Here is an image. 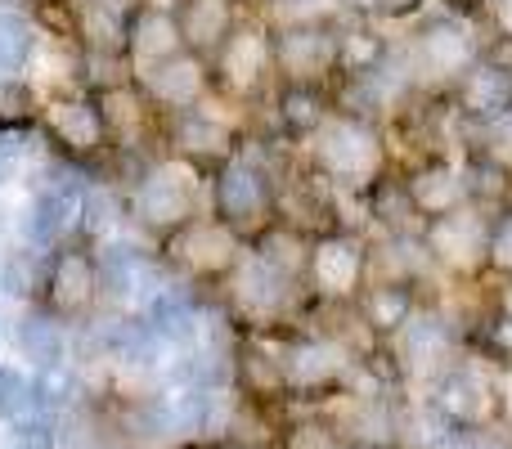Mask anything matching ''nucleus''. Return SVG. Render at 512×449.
Returning <instances> with one entry per match:
<instances>
[{
	"label": "nucleus",
	"instance_id": "obj_1",
	"mask_svg": "<svg viewBox=\"0 0 512 449\" xmlns=\"http://www.w3.org/2000/svg\"><path fill=\"white\" fill-rule=\"evenodd\" d=\"M315 158H319V167H324L328 176L346 180V185H364V180H373L378 176V167H382V144L364 122L342 117V122L319 126Z\"/></svg>",
	"mask_w": 512,
	"mask_h": 449
},
{
	"label": "nucleus",
	"instance_id": "obj_2",
	"mask_svg": "<svg viewBox=\"0 0 512 449\" xmlns=\"http://www.w3.org/2000/svg\"><path fill=\"white\" fill-rule=\"evenodd\" d=\"M198 203V185L185 167H153L135 189V212L153 229H180L189 225Z\"/></svg>",
	"mask_w": 512,
	"mask_h": 449
},
{
	"label": "nucleus",
	"instance_id": "obj_3",
	"mask_svg": "<svg viewBox=\"0 0 512 449\" xmlns=\"http://www.w3.org/2000/svg\"><path fill=\"white\" fill-rule=\"evenodd\" d=\"M409 59H414L418 77L445 81V77H459V72L472 68L477 45H472V32L463 23H454V18H436V23H427L423 32L414 36Z\"/></svg>",
	"mask_w": 512,
	"mask_h": 449
},
{
	"label": "nucleus",
	"instance_id": "obj_4",
	"mask_svg": "<svg viewBox=\"0 0 512 449\" xmlns=\"http://www.w3.org/2000/svg\"><path fill=\"white\" fill-rule=\"evenodd\" d=\"M86 212V198H81V185L72 176H59L50 185H41V194L27 207V243L32 247H50L59 243V234H68V225Z\"/></svg>",
	"mask_w": 512,
	"mask_h": 449
},
{
	"label": "nucleus",
	"instance_id": "obj_5",
	"mask_svg": "<svg viewBox=\"0 0 512 449\" xmlns=\"http://www.w3.org/2000/svg\"><path fill=\"white\" fill-rule=\"evenodd\" d=\"M270 207V185L265 176L248 162H234L225 167V176L216 180V212H221L225 225H256Z\"/></svg>",
	"mask_w": 512,
	"mask_h": 449
},
{
	"label": "nucleus",
	"instance_id": "obj_6",
	"mask_svg": "<svg viewBox=\"0 0 512 449\" xmlns=\"http://www.w3.org/2000/svg\"><path fill=\"white\" fill-rule=\"evenodd\" d=\"M270 50H274V63L283 72H292V77H315V72H324L337 59L333 36L315 23H292L288 32L274 36Z\"/></svg>",
	"mask_w": 512,
	"mask_h": 449
},
{
	"label": "nucleus",
	"instance_id": "obj_7",
	"mask_svg": "<svg viewBox=\"0 0 512 449\" xmlns=\"http://www.w3.org/2000/svg\"><path fill=\"white\" fill-rule=\"evenodd\" d=\"M45 122H50V135L59 144H68L72 153H90L104 144V108L86 104V99H54L50 108H45Z\"/></svg>",
	"mask_w": 512,
	"mask_h": 449
},
{
	"label": "nucleus",
	"instance_id": "obj_8",
	"mask_svg": "<svg viewBox=\"0 0 512 449\" xmlns=\"http://www.w3.org/2000/svg\"><path fill=\"white\" fill-rule=\"evenodd\" d=\"M149 90L158 104L194 108L198 95H203V63H198L189 50L167 54V59L149 63Z\"/></svg>",
	"mask_w": 512,
	"mask_h": 449
},
{
	"label": "nucleus",
	"instance_id": "obj_9",
	"mask_svg": "<svg viewBox=\"0 0 512 449\" xmlns=\"http://www.w3.org/2000/svg\"><path fill=\"white\" fill-rule=\"evenodd\" d=\"M490 247V225L472 212H450V216H436L432 225V252H441L445 261L454 265H472L481 261Z\"/></svg>",
	"mask_w": 512,
	"mask_h": 449
},
{
	"label": "nucleus",
	"instance_id": "obj_10",
	"mask_svg": "<svg viewBox=\"0 0 512 449\" xmlns=\"http://www.w3.org/2000/svg\"><path fill=\"white\" fill-rule=\"evenodd\" d=\"M459 95H463V108H468L472 117L499 122V117H508V108H512V77L499 68V63H477V68L463 77Z\"/></svg>",
	"mask_w": 512,
	"mask_h": 449
},
{
	"label": "nucleus",
	"instance_id": "obj_11",
	"mask_svg": "<svg viewBox=\"0 0 512 449\" xmlns=\"http://www.w3.org/2000/svg\"><path fill=\"white\" fill-rule=\"evenodd\" d=\"M234 234L225 221H203V225H185L176 238V252L185 256L194 270H225V265L234 261Z\"/></svg>",
	"mask_w": 512,
	"mask_h": 449
},
{
	"label": "nucleus",
	"instance_id": "obj_12",
	"mask_svg": "<svg viewBox=\"0 0 512 449\" xmlns=\"http://www.w3.org/2000/svg\"><path fill=\"white\" fill-rule=\"evenodd\" d=\"M360 265H364V252L355 238H324L310 256V270H315V283L324 292H346L355 288L360 279Z\"/></svg>",
	"mask_w": 512,
	"mask_h": 449
},
{
	"label": "nucleus",
	"instance_id": "obj_13",
	"mask_svg": "<svg viewBox=\"0 0 512 449\" xmlns=\"http://www.w3.org/2000/svg\"><path fill=\"white\" fill-rule=\"evenodd\" d=\"M126 41H131V54L140 63H158V59H167V54L180 50V27L167 9L149 5L131 18V36H126Z\"/></svg>",
	"mask_w": 512,
	"mask_h": 449
},
{
	"label": "nucleus",
	"instance_id": "obj_14",
	"mask_svg": "<svg viewBox=\"0 0 512 449\" xmlns=\"http://www.w3.org/2000/svg\"><path fill=\"white\" fill-rule=\"evenodd\" d=\"M270 63H274V50L256 27L230 32V45H225V77H230V86L248 90L252 81H261V72L270 68Z\"/></svg>",
	"mask_w": 512,
	"mask_h": 449
},
{
	"label": "nucleus",
	"instance_id": "obj_15",
	"mask_svg": "<svg viewBox=\"0 0 512 449\" xmlns=\"http://www.w3.org/2000/svg\"><path fill=\"white\" fill-rule=\"evenodd\" d=\"M234 9L230 0H180V41L189 45H216L221 36H230Z\"/></svg>",
	"mask_w": 512,
	"mask_h": 449
},
{
	"label": "nucleus",
	"instance_id": "obj_16",
	"mask_svg": "<svg viewBox=\"0 0 512 449\" xmlns=\"http://www.w3.org/2000/svg\"><path fill=\"white\" fill-rule=\"evenodd\" d=\"M54 301L59 310H81L90 297H95V283H99V265L90 261L86 252H63L54 261Z\"/></svg>",
	"mask_w": 512,
	"mask_h": 449
},
{
	"label": "nucleus",
	"instance_id": "obj_17",
	"mask_svg": "<svg viewBox=\"0 0 512 449\" xmlns=\"http://www.w3.org/2000/svg\"><path fill=\"white\" fill-rule=\"evenodd\" d=\"M99 279H104L117 297H135V292L153 288V265H149V256L144 252L117 243V247H108V252L99 256Z\"/></svg>",
	"mask_w": 512,
	"mask_h": 449
},
{
	"label": "nucleus",
	"instance_id": "obj_18",
	"mask_svg": "<svg viewBox=\"0 0 512 449\" xmlns=\"http://www.w3.org/2000/svg\"><path fill=\"white\" fill-rule=\"evenodd\" d=\"M144 324H149L162 342H189L194 328H198V310H194V301H189L185 292L162 288V292H153L149 319H144Z\"/></svg>",
	"mask_w": 512,
	"mask_h": 449
},
{
	"label": "nucleus",
	"instance_id": "obj_19",
	"mask_svg": "<svg viewBox=\"0 0 512 449\" xmlns=\"http://www.w3.org/2000/svg\"><path fill=\"white\" fill-rule=\"evenodd\" d=\"M459 198H463V180L445 167L418 171L414 185H409V203H414V212L432 216V221L436 216H450L454 207H459Z\"/></svg>",
	"mask_w": 512,
	"mask_h": 449
},
{
	"label": "nucleus",
	"instance_id": "obj_20",
	"mask_svg": "<svg viewBox=\"0 0 512 449\" xmlns=\"http://www.w3.org/2000/svg\"><path fill=\"white\" fill-rule=\"evenodd\" d=\"M14 342L23 351V360L41 364V369H59L63 360V328L45 315H23L14 328Z\"/></svg>",
	"mask_w": 512,
	"mask_h": 449
},
{
	"label": "nucleus",
	"instance_id": "obj_21",
	"mask_svg": "<svg viewBox=\"0 0 512 449\" xmlns=\"http://www.w3.org/2000/svg\"><path fill=\"white\" fill-rule=\"evenodd\" d=\"M283 297H288V274L274 270L265 256H256V261L243 265L239 274V301L252 310H274L283 306Z\"/></svg>",
	"mask_w": 512,
	"mask_h": 449
},
{
	"label": "nucleus",
	"instance_id": "obj_22",
	"mask_svg": "<svg viewBox=\"0 0 512 449\" xmlns=\"http://www.w3.org/2000/svg\"><path fill=\"white\" fill-rule=\"evenodd\" d=\"M445 409H450L454 423H477V418H486V409H490L486 382H481L477 373H454V378L445 382Z\"/></svg>",
	"mask_w": 512,
	"mask_h": 449
},
{
	"label": "nucleus",
	"instance_id": "obj_23",
	"mask_svg": "<svg viewBox=\"0 0 512 449\" xmlns=\"http://www.w3.org/2000/svg\"><path fill=\"white\" fill-rule=\"evenodd\" d=\"M176 140L185 153H198V158H216V153L230 149V131H225L216 117H203V113H185L176 126Z\"/></svg>",
	"mask_w": 512,
	"mask_h": 449
},
{
	"label": "nucleus",
	"instance_id": "obj_24",
	"mask_svg": "<svg viewBox=\"0 0 512 449\" xmlns=\"http://www.w3.org/2000/svg\"><path fill=\"white\" fill-rule=\"evenodd\" d=\"M364 310H369L373 328H400V324H409L414 297H409L405 283H378V288L369 292V301H364Z\"/></svg>",
	"mask_w": 512,
	"mask_h": 449
},
{
	"label": "nucleus",
	"instance_id": "obj_25",
	"mask_svg": "<svg viewBox=\"0 0 512 449\" xmlns=\"http://www.w3.org/2000/svg\"><path fill=\"white\" fill-rule=\"evenodd\" d=\"M27 50H32L27 23L18 14H9V9H0V72H14L27 59Z\"/></svg>",
	"mask_w": 512,
	"mask_h": 449
},
{
	"label": "nucleus",
	"instance_id": "obj_26",
	"mask_svg": "<svg viewBox=\"0 0 512 449\" xmlns=\"http://www.w3.org/2000/svg\"><path fill=\"white\" fill-rule=\"evenodd\" d=\"M36 405V387L23 382V373L0 364V418H18Z\"/></svg>",
	"mask_w": 512,
	"mask_h": 449
},
{
	"label": "nucleus",
	"instance_id": "obj_27",
	"mask_svg": "<svg viewBox=\"0 0 512 449\" xmlns=\"http://www.w3.org/2000/svg\"><path fill=\"white\" fill-rule=\"evenodd\" d=\"M265 261L274 265V270H283V274H292V270H301V265L310 261L306 256V247H301V238L292 234V229H274L270 238H265Z\"/></svg>",
	"mask_w": 512,
	"mask_h": 449
},
{
	"label": "nucleus",
	"instance_id": "obj_28",
	"mask_svg": "<svg viewBox=\"0 0 512 449\" xmlns=\"http://www.w3.org/2000/svg\"><path fill=\"white\" fill-rule=\"evenodd\" d=\"M337 369H342V355H337L333 346H306V351H297V360H292V373H297L301 382H328Z\"/></svg>",
	"mask_w": 512,
	"mask_h": 449
},
{
	"label": "nucleus",
	"instance_id": "obj_29",
	"mask_svg": "<svg viewBox=\"0 0 512 449\" xmlns=\"http://www.w3.org/2000/svg\"><path fill=\"white\" fill-rule=\"evenodd\" d=\"M86 32L99 50H117V45H122V18H117L104 0H95V5L86 9Z\"/></svg>",
	"mask_w": 512,
	"mask_h": 449
},
{
	"label": "nucleus",
	"instance_id": "obj_30",
	"mask_svg": "<svg viewBox=\"0 0 512 449\" xmlns=\"http://www.w3.org/2000/svg\"><path fill=\"white\" fill-rule=\"evenodd\" d=\"M319 117H324V113H319V99L310 95V90H292L288 108H283V122H288L297 135H306V131H315V126H319Z\"/></svg>",
	"mask_w": 512,
	"mask_h": 449
},
{
	"label": "nucleus",
	"instance_id": "obj_31",
	"mask_svg": "<svg viewBox=\"0 0 512 449\" xmlns=\"http://www.w3.org/2000/svg\"><path fill=\"white\" fill-rule=\"evenodd\" d=\"M0 283H5V292H14V297H23V292H32L36 283V265H32V252H14L5 261V270H0Z\"/></svg>",
	"mask_w": 512,
	"mask_h": 449
},
{
	"label": "nucleus",
	"instance_id": "obj_32",
	"mask_svg": "<svg viewBox=\"0 0 512 449\" xmlns=\"http://www.w3.org/2000/svg\"><path fill=\"white\" fill-rule=\"evenodd\" d=\"M486 261H490V265H499V270H512V216H499V221L490 225Z\"/></svg>",
	"mask_w": 512,
	"mask_h": 449
},
{
	"label": "nucleus",
	"instance_id": "obj_33",
	"mask_svg": "<svg viewBox=\"0 0 512 449\" xmlns=\"http://www.w3.org/2000/svg\"><path fill=\"white\" fill-rule=\"evenodd\" d=\"M14 449H54V432L41 418H23L14 427Z\"/></svg>",
	"mask_w": 512,
	"mask_h": 449
},
{
	"label": "nucleus",
	"instance_id": "obj_34",
	"mask_svg": "<svg viewBox=\"0 0 512 449\" xmlns=\"http://www.w3.org/2000/svg\"><path fill=\"white\" fill-rule=\"evenodd\" d=\"M328 0H274V9H279V18H288V23H310V14H319Z\"/></svg>",
	"mask_w": 512,
	"mask_h": 449
},
{
	"label": "nucleus",
	"instance_id": "obj_35",
	"mask_svg": "<svg viewBox=\"0 0 512 449\" xmlns=\"http://www.w3.org/2000/svg\"><path fill=\"white\" fill-rule=\"evenodd\" d=\"M18 162H23V144H18V135H0V185L18 171Z\"/></svg>",
	"mask_w": 512,
	"mask_h": 449
},
{
	"label": "nucleus",
	"instance_id": "obj_36",
	"mask_svg": "<svg viewBox=\"0 0 512 449\" xmlns=\"http://www.w3.org/2000/svg\"><path fill=\"white\" fill-rule=\"evenodd\" d=\"M292 449H342V445H337V436L319 432V427H306V432L292 441Z\"/></svg>",
	"mask_w": 512,
	"mask_h": 449
},
{
	"label": "nucleus",
	"instance_id": "obj_37",
	"mask_svg": "<svg viewBox=\"0 0 512 449\" xmlns=\"http://www.w3.org/2000/svg\"><path fill=\"white\" fill-rule=\"evenodd\" d=\"M418 5H423V0H373V9H378L382 18H405V14H414Z\"/></svg>",
	"mask_w": 512,
	"mask_h": 449
},
{
	"label": "nucleus",
	"instance_id": "obj_38",
	"mask_svg": "<svg viewBox=\"0 0 512 449\" xmlns=\"http://www.w3.org/2000/svg\"><path fill=\"white\" fill-rule=\"evenodd\" d=\"M495 14H499V23H504L508 32H512V0H499V5H495Z\"/></svg>",
	"mask_w": 512,
	"mask_h": 449
},
{
	"label": "nucleus",
	"instance_id": "obj_39",
	"mask_svg": "<svg viewBox=\"0 0 512 449\" xmlns=\"http://www.w3.org/2000/svg\"><path fill=\"white\" fill-rule=\"evenodd\" d=\"M499 68H504V72H508V77H512V41L504 45V54H499Z\"/></svg>",
	"mask_w": 512,
	"mask_h": 449
},
{
	"label": "nucleus",
	"instance_id": "obj_40",
	"mask_svg": "<svg viewBox=\"0 0 512 449\" xmlns=\"http://www.w3.org/2000/svg\"><path fill=\"white\" fill-rule=\"evenodd\" d=\"M167 5H180V0H153V9H167Z\"/></svg>",
	"mask_w": 512,
	"mask_h": 449
}]
</instances>
